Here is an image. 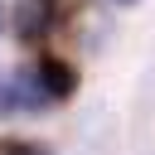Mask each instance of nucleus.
<instances>
[{
    "mask_svg": "<svg viewBox=\"0 0 155 155\" xmlns=\"http://www.w3.org/2000/svg\"><path fill=\"white\" fill-rule=\"evenodd\" d=\"M53 19H58V5L53 0H19L15 5V15H10V29H15V39L19 44H39V39H48V29H53Z\"/></svg>",
    "mask_w": 155,
    "mask_h": 155,
    "instance_id": "1",
    "label": "nucleus"
},
{
    "mask_svg": "<svg viewBox=\"0 0 155 155\" xmlns=\"http://www.w3.org/2000/svg\"><path fill=\"white\" fill-rule=\"evenodd\" d=\"M39 78H44V87L53 92V102H68L73 92H78V68L73 63H63V58H53V53H39Z\"/></svg>",
    "mask_w": 155,
    "mask_h": 155,
    "instance_id": "2",
    "label": "nucleus"
},
{
    "mask_svg": "<svg viewBox=\"0 0 155 155\" xmlns=\"http://www.w3.org/2000/svg\"><path fill=\"white\" fill-rule=\"evenodd\" d=\"M15 97H19V111H48L53 107V92L44 87V78H39L34 63L15 73Z\"/></svg>",
    "mask_w": 155,
    "mask_h": 155,
    "instance_id": "3",
    "label": "nucleus"
},
{
    "mask_svg": "<svg viewBox=\"0 0 155 155\" xmlns=\"http://www.w3.org/2000/svg\"><path fill=\"white\" fill-rule=\"evenodd\" d=\"M0 155H53V150L39 140H0Z\"/></svg>",
    "mask_w": 155,
    "mask_h": 155,
    "instance_id": "4",
    "label": "nucleus"
},
{
    "mask_svg": "<svg viewBox=\"0 0 155 155\" xmlns=\"http://www.w3.org/2000/svg\"><path fill=\"white\" fill-rule=\"evenodd\" d=\"M10 111H19V97H15V73H10V78L0 73V116H10Z\"/></svg>",
    "mask_w": 155,
    "mask_h": 155,
    "instance_id": "5",
    "label": "nucleus"
},
{
    "mask_svg": "<svg viewBox=\"0 0 155 155\" xmlns=\"http://www.w3.org/2000/svg\"><path fill=\"white\" fill-rule=\"evenodd\" d=\"M5 24H10V15H5V5H0V29H5Z\"/></svg>",
    "mask_w": 155,
    "mask_h": 155,
    "instance_id": "6",
    "label": "nucleus"
},
{
    "mask_svg": "<svg viewBox=\"0 0 155 155\" xmlns=\"http://www.w3.org/2000/svg\"><path fill=\"white\" fill-rule=\"evenodd\" d=\"M121 5H131V0H121Z\"/></svg>",
    "mask_w": 155,
    "mask_h": 155,
    "instance_id": "7",
    "label": "nucleus"
}]
</instances>
